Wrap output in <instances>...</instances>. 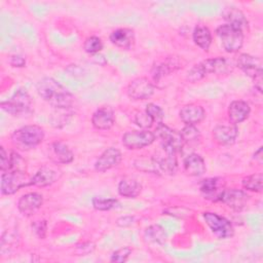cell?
<instances>
[{
	"mask_svg": "<svg viewBox=\"0 0 263 263\" xmlns=\"http://www.w3.org/2000/svg\"><path fill=\"white\" fill-rule=\"evenodd\" d=\"M38 96L53 109H70L75 98L59 81L52 77H43L36 84Z\"/></svg>",
	"mask_w": 263,
	"mask_h": 263,
	"instance_id": "1",
	"label": "cell"
},
{
	"mask_svg": "<svg viewBox=\"0 0 263 263\" xmlns=\"http://www.w3.org/2000/svg\"><path fill=\"white\" fill-rule=\"evenodd\" d=\"M45 137L44 129L37 124H28L15 129L11 136V144L20 150L27 151L40 145Z\"/></svg>",
	"mask_w": 263,
	"mask_h": 263,
	"instance_id": "2",
	"label": "cell"
},
{
	"mask_svg": "<svg viewBox=\"0 0 263 263\" xmlns=\"http://www.w3.org/2000/svg\"><path fill=\"white\" fill-rule=\"evenodd\" d=\"M33 101L29 92L24 88L16 89L13 95L0 104L1 109L12 116H26L32 113Z\"/></svg>",
	"mask_w": 263,
	"mask_h": 263,
	"instance_id": "3",
	"label": "cell"
},
{
	"mask_svg": "<svg viewBox=\"0 0 263 263\" xmlns=\"http://www.w3.org/2000/svg\"><path fill=\"white\" fill-rule=\"evenodd\" d=\"M216 34L226 52L235 53L242 47L245 39L242 30L228 24H223L216 29Z\"/></svg>",
	"mask_w": 263,
	"mask_h": 263,
	"instance_id": "4",
	"label": "cell"
},
{
	"mask_svg": "<svg viewBox=\"0 0 263 263\" xmlns=\"http://www.w3.org/2000/svg\"><path fill=\"white\" fill-rule=\"evenodd\" d=\"M246 75L251 77L254 82L255 88L262 92L263 81V69L262 61L260 58L252 55L250 53H240L236 59L235 64Z\"/></svg>",
	"mask_w": 263,
	"mask_h": 263,
	"instance_id": "5",
	"label": "cell"
},
{
	"mask_svg": "<svg viewBox=\"0 0 263 263\" xmlns=\"http://www.w3.org/2000/svg\"><path fill=\"white\" fill-rule=\"evenodd\" d=\"M30 178L27 171L9 170L1 173V185L0 190L2 195H12L16 193L21 188L28 187Z\"/></svg>",
	"mask_w": 263,
	"mask_h": 263,
	"instance_id": "6",
	"label": "cell"
},
{
	"mask_svg": "<svg viewBox=\"0 0 263 263\" xmlns=\"http://www.w3.org/2000/svg\"><path fill=\"white\" fill-rule=\"evenodd\" d=\"M202 217L212 233L219 239L231 238L234 235V227L225 217L213 212H204Z\"/></svg>",
	"mask_w": 263,
	"mask_h": 263,
	"instance_id": "7",
	"label": "cell"
},
{
	"mask_svg": "<svg viewBox=\"0 0 263 263\" xmlns=\"http://www.w3.org/2000/svg\"><path fill=\"white\" fill-rule=\"evenodd\" d=\"M156 140L154 132L149 129L128 130L122 135V145L129 150H139L150 146Z\"/></svg>",
	"mask_w": 263,
	"mask_h": 263,
	"instance_id": "8",
	"label": "cell"
},
{
	"mask_svg": "<svg viewBox=\"0 0 263 263\" xmlns=\"http://www.w3.org/2000/svg\"><path fill=\"white\" fill-rule=\"evenodd\" d=\"M178 152L168 145L160 143V149L153 156L160 174L174 175L178 167Z\"/></svg>",
	"mask_w": 263,
	"mask_h": 263,
	"instance_id": "9",
	"label": "cell"
},
{
	"mask_svg": "<svg viewBox=\"0 0 263 263\" xmlns=\"http://www.w3.org/2000/svg\"><path fill=\"white\" fill-rule=\"evenodd\" d=\"M155 91L154 84L147 77H137L129 81L126 87L128 98L135 101L150 99Z\"/></svg>",
	"mask_w": 263,
	"mask_h": 263,
	"instance_id": "10",
	"label": "cell"
},
{
	"mask_svg": "<svg viewBox=\"0 0 263 263\" xmlns=\"http://www.w3.org/2000/svg\"><path fill=\"white\" fill-rule=\"evenodd\" d=\"M225 189V181L220 177L205 178L199 183V192L201 196L212 202L220 201Z\"/></svg>",
	"mask_w": 263,
	"mask_h": 263,
	"instance_id": "11",
	"label": "cell"
},
{
	"mask_svg": "<svg viewBox=\"0 0 263 263\" xmlns=\"http://www.w3.org/2000/svg\"><path fill=\"white\" fill-rule=\"evenodd\" d=\"M154 134L156 136V139L158 138L160 140V143L171 146L178 153L182 152L185 144H184L182 135L179 130L173 129L162 122L156 125Z\"/></svg>",
	"mask_w": 263,
	"mask_h": 263,
	"instance_id": "12",
	"label": "cell"
},
{
	"mask_svg": "<svg viewBox=\"0 0 263 263\" xmlns=\"http://www.w3.org/2000/svg\"><path fill=\"white\" fill-rule=\"evenodd\" d=\"M250 200V196L247 191L237 188L225 189L220 201L227 205L234 212L242 211Z\"/></svg>",
	"mask_w": 263,
	"mask_h": 263,
	"instance_id": "13",
	"label": "cell"
},
{
	"mask_svg": "<svg viewBox=\"0 0 263 263\" xmlns=\"http://www.w3.org/2000/svg\"><path fill=\"white\" fill-rule=\"evenodd\" d=\"M43 204V196L38 192H29L22 195L17 200V210L25 217L36 214Z\"/></svg>",
	"mask_w": 263,
	"mask_h": 263,
	"instance_id": "14",
	"label": "cell"
},
{
	"mask_svg": "<svg viewBox=\"0 0 263 263\" xmlns=\"http://www.w3.org/2000/svg\"><path fill=\"white\" fill-rule=\"evenodd\" d=\"M122 160V154L119 149L109 147L103 151L95 162V170L99 173H105L117 166Z\"/></svg>",
	"mask_w": 263,
	"mask_h": 263,
	"instance_id": "15",
	"label": "cell"
},
{
	"mask_svg": "<svg viewBox=\"0 0 263 263\" xmlns=\"http://www.w3.org/2000/svg\"><path fill=\"white\" fill-rule=\"evenodd\" d=\"M115 123V112L111 106L98 108L91 116V124L98 130H108Z\"/></svg>",
	"mask_w": 263,
	"mask_h": 263,
	"instance_id": "16",
	"label": "cell"
},
{
	"mask_svg": "<svg viewBox=\"0 0 263 263\" xmlns=\"http://www.w3.org/2000/svg\"><path fill=\"white\" fill-rule=\"evenodd\" d=\"M182 68V63L179 58L176 57H167L164 61L153 66L151 70V76L154 82L158 83L164 77L171 75Z\"/></svg>",
	"mask_w": 263,
	"mask_h": 263,
	"instance_id": "17",
	"label": "cell"
},
{
	"mask_svg": "<svg viewBox=\"0 0 263 263\" xmlns=\"http://www.w3.org/2000/svg\"><path fill=\"white\" fill-rule=\"evenodd\" d=\"M237 136V125L230 122L228 124H218L213 129V139L218 145L221 146H229L234 144Z\"/></svg>",
	"mask_w": 263,
	"mask_h": 263,
	"instance_id": "18",
	"label": "cell"
},
{
	"mask_svg": "<svg viewBox=\"0 0 263 263\" xmlns=\"http://www.w3.org/2000/svg\"><path fill=\"white\" fill-rule=\"evenodd\" d=\"M61 177V173L49 166L40 167L31 178L29 182V186L35 187H47L57 182Z\"/></svg>",
	"mask_w": 263,
	"mask_h": 263,
	"instance_id": "19",
	"label": "cell"
},
{
	"mask_svg": "<svg viewBox=\"0 0 263 263\" xmlns=\"http://www.w3.org/2000/svg\"><path fill=\"white\" fill-rule=\"evenodd\" d=\"M48 157L57 164H69L74 160V153L66 143L55 141L50 144Z\"/></svg>",
	"mask_w": 263,
	"mask_h": 263,
	"instance_id": "20",
	"label": "cell"
},
{
	"mask_svg": "<svg viewBox=\"0 0 263 263\" xmlns=\"http://www.w3.org/2000/svg\"><path fill=\"white\" fill-rule=\"evenodd\" d=\"M179 116L185 125H196L204 119L205 111L200 105L187 104L180 109Z\"/></svg>",
	"mask_w": 263,
	"mask_h": 263,
	"instance_id": "21",
	"label": "cell"
},
{
	"mask_svg": "<svg viewBox=\"0 0 263 263\" xmlns=\"http://www.w3.org/2000/svg\"><path fill=\"white\" fill-rule=\"evenodd\" d=\"M251 113V107L248 102L242 100L232 101L228 106V119L232 124H239L248 119Z\"/></svg>",
	"mask_w": 263,
	"mask_h": 263,
	"instance_id": "22",
	"label": "cell"
},
{
	"mask_svg": "<svg viewBox=\"0 0 263 263\" xmlns=\"http://www.w3.org/2000/svg\"><path fill=\"white\" fill-rule=\"evenodd\" d=\"M110 42L118 48L128 50L135 44V32L129 28H118L109 36Z\"/></svg>",
	"mask_w": 263,
	"mask_h": 263,
	"instance_id": "23",
	"label": "cell"
},
{
	"mask_svg": "<svg viewBox=\"0 0 263 263\" xmlns=\"http://www.w3.org/2000/svg\"><path fill=\"white\" fill-rule=\"evenodd\" d=\"M200 65L205 73L208 74H228L232 71V64L229 60L224 57H217L212 59H206L200 62Z\"/></svg>",
	"mask_w": 263,
	"mask_h": 263,
	"instance_id": "24",
	"label": "cell"
},
{
	"mask_svg": "<svg viewBox=\"0 0 263 263\" xmlns=\"http://www.w3.org/2000/svg\"><path fill=\"white\" fill-rule=\"evenodd\" d=\"M222 17L226 22L225 24L234 26L242 31L249 29V22L246 14L237 7L227 6L222 10Z\"/></svg>",
	"mask_w": 263,
	"mask_h": 263,
	"instance_id": "25",
	"label": "cell"
},
{
	"mask_svg": "<svg viewBox=\"0 0 263 263\" xmlns=\"http://www.w3.org/2000/svg\"><path fill=\"white\" fill-rule=\"evenodd\" d=\"M183 168L185 174L190 177H200L206 171L204 159L197 153L186 155L183 161Z\"/></svg>",
	"mask_w": 263,
	"mask_h": 263,
	"instance_id": "26",
	"label": "cell"
},
{
	"mask_svg": "<svg viewBox=\"0 0 263 263\" xmlns=\"http://www.w3.org/2000/svg\"><path fill=\"white\" fill-rule=\"evenodd\" d=\"M117 191L123 197L136 198L142 191V185L136 179L125 177L119 181Z\"/></svg>",
	"mask_w": 263,
	"mask_h": 263,
	"instance_id": "27",
	"label": "cell"
},
{
	"mask_svg": "<svg viewBox=\"0 0 263 263\" xmlns=\"http://www.w3.org/2000/svg\"><path fill=\"white\" fill-rule=\"evenodd\" d=\"M192 39L199 48H201L204 51H208L213 41L212 32L206 26L197 25L193 30Z\"/></svg>",
	"mask_w": 263,
	"mask_h": 263,
	"instance_id": "28",
	"label": "cell"
},
{
	"mask_svg": "<svg viewBox=\"0 0 263 263\" xmlns=\"http://www.w3.org/2000/svg\"><path fill=\"white\" fill-rule=\"evenodd\" d=\"M144 238L147 242L163 245L166 240V232L159 224H153L146 228L144 232Z\"/></svg>",
	"mask_w": 263,
	"mask_h": 263,
	"instance_id": "29",
	"label": "cell"
},
{
	"mask_svg": "<svg viewBox=\"0 0 263 263\" xmlns=\"http://www.w3.org/2000/svg\"><path fill=\"white\" fill-rule=\"evenodd\" d=\"M241 186L246 191L261 192L263 187V176L261 173H256L245 177L241 180Z\"/></svg>",
	"mask_w": 263,
	"mask_h": 263,
	"instance_id": "30",
	"label": "cell"
},
{
	"mask_svg": "<svg viewBox=\"0 0 263 263\" xmlns=\"http://www.w3.org/2000/svg\"><path fill=\"white\" fill-rule=\"evenodd\" d=\"M91 204L97 211H111L120 205V202L117 198L113 197H104V196H93L91 199Z\"/></svg>",
	"mask_w": 263,
	"mask_h": 263,
	"instance_id": "31",
	"label": "cell"
},
{
	"mask_svg": "<svg viewBox=\"0 0 263 263\" xmlns=\"http://www.w3.org/2000/svg\"><path fill=\"white\" fill-rule=\"evenodd\" d=\"M180 133L182 135L185 146L186 145H195L200 140V133H199L198 128L196 127V125H185Z\"/></svg>",
	"mask_w": 263,
	"mask_h": 263,
	"instance_id": "32",
	"label": "cell"
},
{
	"mask_svg": "<svg viewBox=\"0 0 263 263\" xmlns=\"http://www.w3.org/2000/svg\"><path fill=\"white\" fill-rule=\"evenodd\" d=\"M103 41L98 36H88L83 42V50L90 55L100 53V51L103 49Z\"/></svg>",
	"mask_w": 263,
	"mask_h": 263,
	"instance_id": "33",
	"label": "cell"
},
{
	"mask_svg": "<svg viewBox=\"0 0 263 263\" xmlns=\"http://www.w3.org/2000/svg\"><path fill=\"white\" fill-rule=\"evenodd\" d=\"M72 108L70 109H54V112L52 113L50 117L51 124L55 127H62L65 124H67L69 118L72 116Z\"/></svg>",
	"mask_w": 263,
	"mask_h": 263,
	"instance_id": "34",
	"label": "cell"
},
{
	"mask_svg": "<svg viewBox=\"0 0 263 263\" xmlns=\"http://www.w3.org/2000/svg\"><path fill=\"white\" fill-rule=\"evenodd\" d=\"M135 166L142 172L145 173H152V174H157L159 175V170L157 166L156 161L154 160L153 156H151L150 158H142V159H138L135 161Z\"/></svg>",
	"mask_w": 263,
	"mask_h": 263,
	"instance_id": "35",
	"label": "cell"
},
{
	"mask_svg": "<svg viewBox=\"0 0 263 263\" xmlns=\"http://www.w3.org/2000/svg\"><path fill=\"white\" fill-rule=\"evenodd\" d=\"M145 112L153 120V123H156V125L163 122L164 111L162 110V108L160 106H158L154 103H149L145 108Z\"/></svg>",
	"mask_w": 263,
	"mask_h": 263,
	"instance_id": "36",
	"label": "cell"
},
{
	"mask_svg": "<svg viewBox=\"0 0 263 263\" xmlns=\"http://www.w3.org/2000/svg\"><path fill=\"white\" fill-rule=\"evenodd\" d=\"M132 252H133V250L130 247H128V246L121 247L112 253V255L110 257V261L115 262V263H123L128 259Z\"/></svg>",
	"mask_w": 263,
	"mask_h": 263,
	"instance_id": "37",
	"label": "cell"
},
{
	"mask_svg": "<svg viewBox=\"0 0 263 263\" xmlns=\"http://www.w3.org/2000/svg\"><path fill=\"white\" fill-rule=\"evenodd\" d=\"M206 75L200 65V63L194 65L187 73V76H186V79L191 82V83H195L199 80H201L202 78H204Z\"/></svg>",
	"mask_w": 263,
	"mask_h": 263,
	"instance_id": "38",
	"label": "cell"
},
{
	"mask_svg": "<svg viewBox=\"0 0 263 263\" xmlns=\"http://www.w3.org/2000/svg\"><path fill=\"white\" fill-rule=\"evenodd\" d=\"M134 121L142 129H149L153 125V120L150 118V116L145 111L144 112H138L135 115Z\"/></svg>",
	"mask_w": 263,
	"mask_h": 263,
	"instance_id": "39",
	"label": "cell"
},
{
	"mask_svg": "<svg viewBox=\"0 0 263 263\" xmlns=\"http://www.w3.org/2000/svg\"><path fill=\"white\" fill-rule=\"evenodd\" d=\"M31 227L34 231V233L37 235L38 238L44 239L47 233V222L45 220H38L34 221L31 224Z\"/></svg>",
	"mask_w": 263,
	"mask_h": 263,
	"instance_id": "40",
	"label": "cell"
},
{
	"mask_svg": "<svg viewBox=\"0 0 263 263\" xmlns=\"http://www.w3.org/2000/svg\"><path fill=\"white\" fill-rule=\"evenodd\" d=\"M9 163H10V153L5 150L3 146L0 147V170L1 173L8 171L9 168Z\"/></svg>",
	"mask_w": 263,
	"mask_h": 263,
	"instance_id": "41",
	"label": "cell"
},
{
	"mask_svg": "<svg viewBox=\"0 0 263 263\" xmlns=\"http://www.w3.org/2000/svg\"><path fill=\"white\" fill-rule=\"evenodd\" d=\"M96 246L91 241H85L76 246V254L78 256H84L91 253L95 250Z\"/></svg>",
	"mask_w": 263,
	"mask_h": 263,
	"instance_id": "42",
	"label": "cell"
},
{
	"mask_svg": "<svg viewBox=\"0 0 263 263\" xmlns=\"http://www.w3.org/2000/svg\"><path fill=\"white\" fill-rule=\"evenodd\" d=\"M134 223H135V217H134V216H128V215L119 217V218L116 220V225H117L118 227H121V228L129 227V226H132Z\"/></svg>",
	"mask_w": 263,
	"mask_h": 263,
	"instance_id": "43",
	"label": "cell"
},
{
	"mask_svg": "<svg viewBox=\"0 0 263 263\" xmlns=\"http://www.w3.org/2000/svg\"><path fill=\"white\" fill-rule=\"evenodd\" d=\"M9 64L14 68H23L26 66V59L20 54H13L9 58Z\"/></svg>",
	"mask_w": 263,
	"mask_h": 263,
	"instance_id": "44",
	"label": "cell"
},
{
	"mask_svg": "<svg viewBox=\"0 0 263 263\" xmlns=\"http://www.w3.org/2000/svg\"><path fill=\"white\" fill-rule=\"evenodd\" d=\"M262 151H263V148L262 146H260L253 154V159L255 160V162H257L259 165L262 164L263 162V156H262Z\"/></svg>",
	"mask_w": 263,
	"mask_h": 263,
	"instance_id": "45",
	"label": "cell"
}]
</instances>
